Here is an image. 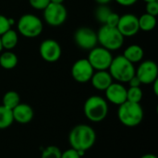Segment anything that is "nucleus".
Instances as JSON below:
<instances>
[{"instance_id":"nucleus-19","label":"nucleus","mask_w":158,"mask_h":158,"mask_svg":"<svg viewBox=\"0 0 158 158\" xmlns=\"http://www.w3.org/2000/svg\"><path fill=\"white\" fill-rule=\"evenodd\" d=\"M0 39H1L3 49L5 50H12L17 46L19 43L18 32L15 30H12L11 28L7 30L6 32H4L0 36Z\"/></svg>"},{"instance_id":"nucleus-10","label":"nucleus","mask_w":158,"mask_h":158,"mask_svg":"<svg viewBox=\"0 0 158 158\" xmlns=\"http://www.w3.org/2000/svg\"><path fill=\"white\" fill-rule=\"evenodd\" d=\"M94 73V69L87 58H81L77 60L71 67L72 78L79 83H86L90 81Z\"/></svg>"},{"instance_id":"nucleus-1","label":"nucleus","mask_w":158,"mask_h":158,"mask_svg":"<svg viewBox=\"0 0 158 158\" xmlns=\"http://www.w3.org/2000/svg\"><path fill=\"white\" fill-rule=\"evenodd\" d=\"M96 141L94 130L86 124H79L72 128L69 134V142L71 148L80 152L82 156L91 149Z\"/></svg>"},{"instance_id":"nucleus-24","label":"nucleus","mask_w":158,"mask_h":158,"mask_svg":"<svg viewBox=\"0 0 158 158\" xmlns=\"http://www.w3.org/2000/svg\"><path fill=\"white\" fill-rule=\"evenodd\" d=\"M143 94L141 87H130L127 89V101L132 103H141Z\"/></svg>"},{"instance_id":"nucleus-4","label":"nucleus","mask_w":158,"mask_h":158,"mask_svg":"<svg viewBox=\"0 0 158 158\" xmlns=\"http://www.w3.org/2000/svg\"><path fill=\"white\" fill-rule=\"evenodd\" d=\"M135 69L134 64L130 62L123 56H118L113 57L107 70L113 80L122 83L128 82L135 75Z\"/></svg>"},{"instance_id":"nucleus-26","label":"nucleus","mask_w":158,"mask_h":158,"mask_svg":"<svg viewBox=\"0 0 158 158\" xmlns=\"http://www.w3.org/2000/svg\"><path fill=\"white\" fill-rule=\"evenodd\" d=\"M14 23V20L12 19H9L2 14H0V36L6 32L7 30H9Z\"/></svg>"},{"instance_id":"nucleus-11","label":"nucleus","mask_w":158,"mask_h":158,"mask_svg":"<svg viewBox=\"0 0 158 158\" xmlns=\"http://www.w3.org/2000/svg\"><path fill=\"white\" fill-rule=\"evenodd\" d=\"M39 53L41 57L48 63H54L59 60L62 55L60 44L53 39L44 40L39 46Z\"/></svg>"},{"instance_id":"nucleus-17","label":"nucleus","mask_w":158,"mask_h":158,"mask_svg":"<svg viewBox=\"0 0 158 158\" xmlns=\"http://www.w3.org/2000/svg\"><path fill=\"white\" fill-rule=\"evenodd\" d=\"M122 56L132 64L139 63L142 62L143 59L144 51L143 47L139 44H131L125 49Z\"/></svg>"},{"instance_id":"nucleus-9","label":"nucleus","mask_w":158,"mask_h":158,"mask_svg":"<svg viewBox=\"0 0 158 158\" xmlns=\"http://www.w3.org/2000/svg\"><path fill=\"white\" fill-rule=\"evenodd\" d=\"M73 39L78 47L88 51L95 47L98 44L97 33L93 29L88 27L79 28L74 32Z\"/></svg>"},{"instance_id":"nucleus-35","label":"nucleus","mask_w":158,"mask_h":158,"mask_svg":"<svg viewBox=\"0 0 158 158\" xmlns=\"http://www.w3.org/2000/svg\"><path fill=\"white\" fill-rule=\"evenodd\" d=\"M141 158H158L156 156L153 155V154H146V155H143Z\"/></svg>"},{"instance_id":"nucleus-22","label":"nucleus","mask_w":158,"mask_h":158,"mask_svg":"<svg viewBox=\"0 0 158 158\" xmlns=\"http://www.w3.org/2000/svg\"><path fill=\"white\" fill-rule=\"evenodd\" d=\"M14 122L12 110L4 106H0V130H5L12 125Z\"/></svg>"},{"instance_id":"nucleus-14","label":"nucleus","mask_w":158,"mask_h":158,"mask_svg":"<svg viewBox=\"0 0 158 158\" xmlns=\"http://www.w3.org/2000/svg\"><path fill=\"white\" fill-rule=\"evenodd\" d=\"M105 92L107 101L114 105L120 106L127 101V89L120 82H112Z\"/></svg>"},{"instance_id":"nucleus-15","label":"nucleus","mask_w":158,"mask_h":158,"mask_svg":"<svg viewBox=\"0 0 158 158\" xmlns=\"http://www.w3.org/2000/svg\"><path fill=\"white\" fill-rule=\"evenodd\" d=\"M12 115L14 121H17L19 124H28L32 120L34 112L30 105L19 103L12 109Z\"/></svg>"},{"instance_id":"nucleus-6","label":"nucleus","mask_w":158,"mask_h":158,"mask_svg":"<svg viewBox=\"0 0 158 158\" xmlns=\"http://www.w3.org/2000/svg\"><path fill=\"white\" fill-rule=\"evenodd\" d=\"M18 31L26 38H36L44 30V24L41 19L33 14H23L17 23Z\"/></svg>"},{"instance_id":"nucleus-16","label":"nucleus","mask_w":158,"mask_h":158,"mask_svg":"<svg viewBox=\"0 0 158 158\" xmlns=\"http://www.w3.org/2000/svg\"><path fill=\"white\" fill-rule=\"evenodd\" d=\"M90 81L96 90L106 91L113 82V78L111 77L108 70H96L94 71Z\"/></svg>"},{"instance_id":"nucleus-7","label":"nucleus","mask_w":158,"mask_h":158,"mask_svg":"<svg viewBox=\"0 0 158 158\" xmlns=\"http://www.w3.org/2000/svg\"><path fill=\"white\" fill-rule=\"evenodd\" d=\"M112 59L113 56L109 50L97 45L90 50L87 57L94 70H107Z\"/></svg>"},{"instance_id":"nucleus-31","label":"nucleus","mask_w":158,"mask_h":158,"mask_svg":"<svg viewBox=\"0 0 158 158\" xmlns=\"http://www.w3.org/2000/svg\"><path fill=\"white\" fill-rule=\"evenodd\" d=\"M128 83L130 84V87H141L142 82L140 81V80L138 79V77L136 75H134L129 81Z\"/></svg>"},{"instance_id":"nucleus-2","label":"nucleus","mask_w":158,"mask_h":158,"mask_svg":"<svg viewBox=\"0 0 158 158\" xmlns=\"http://www.w3.org/2000/svg\"><path fill=\"white\" fill-rule=\"evenodd\" d=\"M118 118L121 124L126 127H136L143 119V109L139 103L126 101L118 109Z\"/></svg>"},{"instance_id":"nucleus-27","label":"nucleus","mask_w":158,"mask_h":158,"mask_svg":"<svg viewBox=\"0 0 158 158\" xmlns=\"http://www.w3.org/2000/svg\"><path fill=\"white\" fill-rule=\"evenodd\" d=\"M31 7L36 10H44L51 2L50 0H28Z\"/></svg>"},{"instance_id":"nucleus-18","label":"nucleus","mask_w":158,"mask_h":158,"mask_svg":"<svg viewBox=\"0 0 158 158\" xmlns=\"http://www.w3.org/2000/svg\"><path fill=\"white\" fill-rule=\"evenodd\" d=\"M19 63L18 56L11 50L0 53V67L4 69H13Z\"/></svg>"},{"instance_id":"nucleus-21","label":"nucleus","mask_w":158,"mask_h":158,"mask_svg":"<svg viewBox=\"0 0 158 158\" xmlns=\"http://www.w3.org/2000/svg\"><path fill=\"white\" fill-rule=\"evenodd\" d=\"M20 103V96L15 91L6 92L2 98V106L12 110Z\"/></svg>"},{"instance_id":"nucleus-23","label":"nucleus","mask_w":158,"mask_h":158,"mask_svg":"<svg viewBox=\"0 0 158 158\" xmlns=\"http://www.w3.org/2000/svg\"><path fill=\"white\" fill-rule=\"evenodd\" d=\"M111 12H112V10L107 6V5H99L97 6V8L95 9L94 17L98 22H100L104 25Z\"/></svg>"},{"instance_id":"nucleus-25","label":"nucleus","mask_w":158,"mask_h":158,"mask_svg":"<svg viewBox=\"0 0 158 158\" xmlns=\"http://www.w3.org/2000/svg\"><path fill=\"white\" fill-rule=\"evenodd\" d=\"M61 150L56 145L46 146L41 155V158H61Z\"/></svg>"},{"instance_id":"nucleus-38","label":"nucleus","mask_w":158,"mask_h":158,"mask_svg":"<svg viewBox=\"0 0 158 158\" xmlns=\"http://www.w3.org/2000/svg\"><path fill=\"white\" fill-rule=\"evenodd\" d=\"M144 1L147 3V2H151V1H156V0H144Z\"/></svg>"},{"instance_id":"nucleus-8","label":"nucleus","mask_w":158,"mask_h":158,"mask_svg":"<svg viewBox=\"0 0 158 158\" xmlns=\"http://www.w3.org/2000/svg\"><path fill=\"white\" fill-rule=\"evenodd\" d=\"M43 11L44 21L52 27L62 25L65 23L68 17L67 8L63 4L50 3Z\"/></svg>"},{"instance_id":"nucleus-32","label":"nucleus","mask_w":158,"mask_h":158,"mask_svg":"<svg viewBox=\"0 0 158 158\" xmlns=\"http://www.w3.org/2000/svg\"><path fill=\"white\" fill-rule=\"evenodd\" d=\"M118 4L123 6H130L137 3L138 0H115Z\"/></svg>"},{"instance_id":"nucleus-20","label":"nucleus","mask_w":158,"mask_h":158,"mask_svg":"<svg viewBox=\"0 0 158 158\" xmlns=\"http://www.w3.org/2000/svg\"><path fill=\"white\" fill-rule=\"evenodd\" d=\"M140 31H151L156 26V17L149 15L147 13L143 14L138 18Z\"/></svg>"},{"instance_id":"nucleus-33","label":"nucleus","mask_w":158,"mask_h":158,"mask_svg":"<svg viewBox=\"0 0 158 158\" xmlns=\"http://www.w3.org/2000/svg\"><path fill=\"white\" fill-rule=\"evenodd\" d=\"M152 84L154 86V93H155V94L158 95V79L156 81H155Z\"/></svg>"},{"instance_id":"nucleus-28","label":"nucleus","mask_w":158,"mask_h":158,"mask_svg":"<svg viewBox=\"0 0 158 158\" xmlns=\"http://www.w3.org/2000/svg\"><path fill=\"white\" fill-rule=\"evenodd\" d=\"M146 13L155 17L158 15V1H151L146 3Z\"/></svg>"},{"instance_id":"nucleus-36","label":"nucleus","mask_w":158,"mask_h":158,"mask_svg":"<svg viewBox=\"0 0 158 158\" xmlns=\"http://www.w3.org/2000/svg\"><path fill=\"white\" fill-rule=\"evenodd\" d=\"M65 0H50L51 3H56V4H63Z\"/></svg>"},{"instance_id":"nucleus-30","label":"nucleus","mask_w":158,"mask_h":158,"mask_svg":"<svg viewBox=\"0 0 158 158\" xmlns=\"http://www.w3.org/2000/svg\"><path fill=\"white\" fill-rule=\"evenodd\" d=\"M82 155L78 152L77 150L73 149V148H69L67 149L66 151L62 152L61 154V158H81Z\"/></svg>"},{"instance_id":"nucleus-29","label":"nucleus","mask_w":158,"mask_h":158,"mask_svg":"<svg viewBox=\"0 0 158 158\" xmlns=\"http://www.w3.org/2000/svg\"><path fill=\"white\" fill-rule=\"evenodd\" d=\"M119 18H120V15H118V13L116 12H111L110 15L108 16L106 23L104 25H107V26H110V27H117L118 26V20H119Z\"/></svg>"},{"instance_id":"nucleus-37","label":"nucleus","mask_w":158,"mask_h":158,"mask_svg":"<svg viewBox=\"0 0 158 158\" xmlns=\"http://www.w3.org/2000/svg\"><path fill=\"white\" fill-rule=\"evenodd\" d=\"M3 51V46H2V43H1V39H0V53Z\"/></svg>"},{"instance_id":"nucleus-13","label":"nucleus","mask_w":158,"mask_h":158,"mask_svg":"<svg viewBox=\"0 0 158 158\" xmlns=\"http://www.w3.org/2000/svg\"><path fill=\"white\" fill-rule=\"evenodd\" d=\"M117 29L123 37H132L140 31L138 17L131 13H127L120 16Z\"/></svg>"},{"instance_id":"nucleus-12","label":"nucleus","mask_w":158,"mask_h":158,"mask_svg":"<svg viewBox=\"0 0 158 158\" xmlns=\"http://www.w3.org/2000/svg\"><path fill=\"white\" fill-rule=\"evenodd\" d=\"M135 75L138 77L142 84H152L158 78V67L153 60L143 61L137 69Z\"/></svg>"},{"instance_id":"nucleus-3","label":"nucleus","mask_w":158,"mask_h":158,"mask_svg":"<svg viewBox=\"0 0 158 158\" xmlns=\"http://www.w3.org/2000/svg\"><path fill=\"white\" fill-rule=\"evenodd\" d=\"M83 112L92 122L103 121L108 114V105L106 99L99 95H92L84 103Z\"/></svg>"},{"instance_id":"nucleus-34","label":"nucleus","mask_w":158,"mask_h":158,"mask_svg":"<svg viewBox=\"0 0 158 158\" xmlns=\"http://www.w3.org/2000/svg\"><path fill=\"white\" fill-rule=\"evenodd\" d=\"M98 5H107L108 3H110L112 0H94Z\"/></svg>"},{"instance_id":"nucleus-5","label":"nucleus","mask_w":158,"mask_h":158,"mask_svg":"<svg viewBox=\"0 0 158 158\" xmlns=\"http://www.w3.org/2000/svg\"><path fill=\"white\" fill-rule=\"evenodd\" d=\"M97 33V41L100 46L109 50L110 52L118 50L124 43V37L117 29V27H110L102 25Z\"/></svg>"}]
</instances>
